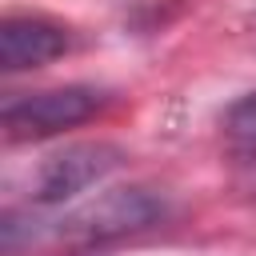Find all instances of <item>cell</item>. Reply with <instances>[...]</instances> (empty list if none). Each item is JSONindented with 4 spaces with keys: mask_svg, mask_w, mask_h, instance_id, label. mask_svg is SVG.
<instances>
[{
    "mask_svg": "<svg viewBox=\"0 0 256 256\" xmlns=\"http://www.w3.org/2000/svg\"><path fill=\"white\" fill-rule=\"evenodd\" d=\"M168 216V200L148 184H124L104 188L100 196L60 212L44 216L36 208H4L0 216V248L4 256H20L32 248L52 252H92L104 244H116L124 236H136Z\"/></svg>",
    "mask_w": 256,
    "mask_h": 256,
    "instance_id": "cell-1",
    "label": "cell"
},
{
    "mask_svg": "<svg viewBox=\"0 0 256 256\" xmlns=\"http://www.w3.org/2000/svg\"><path fill=\"white\" fill-rule=\"evenodd\" d=\"M108 96L88 84H64V88H44L28 96H12L0 108V132L4 144H24V140H48L56 132H68L84 120H92Z\"/></svg>",
    "mask_w": 256,
    "mask_h": 256,
    "instance_id": "cell-2",
    "label": "cell"
},
{
    "mask_svg": "<svg viewBox=\"0 0 256 256\" xmlns=\"http://www.w3.org/2000/svg\"><path fill=\"white\" fill-rule=\"evenodd\" d=\"M120 164H124V152L108 140H84V144H68L60 152H48L28 176V208L44 212V208L68 204L80 192L108 180Z\"/></svg>",
    "mask_w": 256,
    "mask_h": 256,
    "instance_id": "cell-3",
    "label": "cell"
},
{
    "mask_svg": "<svg viewBox=\"0 0 256 256\" xmlns=\"http://www.w3.org/2000/svg\"><path fill=\"white\" fill-rule=\"evenodd\" d=\"M72 48V36L64 24L48 16H4L0 24V68L4 72H24L40 68Z\"/></svg>",
    "mask_w": 256,
    "mask_h": 256,
    "instance_id": "cell-4",
    "label": "cell"
},
{
    "mask_svg": "<svg viewBox=\"0 0 256 256\" xmlns=\"http://www.w3.org/2000/svg\"><path fill=\"white\" fill-rule=\"evenodd\" d=\"M224 128H228L232 136H240V140L256 144V92L240 96V100L224 112Z\"/></svg>",
    "mask_w": 256,
    "mask_h": 256,
    "instance_id": "cell-5",
    "label": "cell"
}]
</instances>
